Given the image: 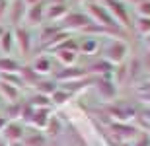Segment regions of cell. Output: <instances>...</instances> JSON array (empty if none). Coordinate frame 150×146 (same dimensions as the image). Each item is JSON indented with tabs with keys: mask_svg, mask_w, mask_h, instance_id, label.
Listing matches in <instances>:
<instances>
[{
	"mask_svg": "<svg viewBox=\"0 0 150 146\" xmlns=\"http://www.w3.org/2000/svg\"><path fill=\"white\" fill-rule=\"evenodd\" d=\"M88 12H90V16L94 18V20H98L103 28L113 29V31H119V23H117V20L109 14V10H107L105 6L98 4V2H90Z\"/></svg>",
	"mask_w": 150,
	"mask_h": 146,
	"instance_id": "6da1fadb",
	"label": "cell"
},
{
	"mask_svg": "<svg viewBox=\"0 0 150 146\" xmlns=\"http://www.w3.org/2000/svg\"><path fill=\"white\" fill-rule=\"evenodd\" d=\"M125 56H127V45H125L123 41H111V43L105 47V51H103V59H105L107 62H111V64L123 62Z\"/></svg>",
	"mask_w": 150,
	"mask_h": 146,
	"instance_id": "7a4b0ae2",
	"label": "cell"
},
{
	"mask_svg": "<svg viewBox=\"0 0 150 146\" xmlns=\"http://www.w3.org/2000/svg\"><path fill=\"white\" fill-rule=\"evenodd\" d=\"M92 23V18L88 14H82V12H70L64 16L62 20V28H68V29H84L88 28Z\"/></svg>",
	"mask_w": 150,
	"mask_h": 146,
	"instance_id": "3957f363",
	"label": "cell"
},
{
	"mask_svg": "<svg viewBox=\"0 0 150 146\" xmlns=\"http://www.w3.org/2000/svg\"><path fill=\"white\" fill-rule=\"evenodd\" d=\"M105 6H107V10H109V14L115 18L117 22H121L125 28L131 25V18H129V12H127L123 2H119V0H105Z\"/></svg>",
	"mask_w": 150,
	"mask_h": 146,
	"instance_id": "277c9868",
	"label": "cell"
},
{
	"mask_svg": "<svg viewBox=\"0 0 150 146\" xmlns=\"http://www.w3.org/2000/svg\"><path fill=\"white\" fill-rule=\"evenodd\" d=\"M84 76H88V70H86V68H76V66H67V68H62V70H59V72L55 74V78L61 80V82L80 80V78H84Z\"/></svg>",
	"mask_w": 150,
	"mask_h": 146,
	"instance_id": "5b68a950",
	"label": "cell"
},
{
	"mask_svg": "<svg viewBox=\"0 0 150 146\" xmlns=\"http://www.w3.org/2000/svg\"><path fill=\"white\" fill-rule=\"evenodd\" d=\"M96 88H98V92H100V96L103 99H113L115 94H117V86H115V82L109 80V76L98 78L96 80Z\"/></svg>",
	"mask_w": 150,
	"mask_h": 146,
	"instance_id": "8992f818",
	"label": "cell"
},
{
	"mask_svg": "<svg viewBox=\"0 0 150 146\" xmlns=\"http://www.w3.org/2000/svg\"><path fill=\"white\" fill-rule=\"evenodd\" d=\"M109 129L113 130L111 135L117 136L119 140H121V138H133V136L139 135V129L133 127V125H127V123H111Z\"/></svg>",
	"mask_w": 150,
	"mask_h": 146,
	"instance_id": "52a82bcc",
	"label": "cell"
},
{
	"mask_svg": "<svg viewBox=\"0 0 150 146\" xmlns=\"http://www.w3.org/2000/svg\"><path fill=\"white\" fill-rule=\"evenodd\" d=\"M107 113L111 117H115L119 123H125V121H129L134 115V109L129 105H109L107 107Z\"/></svg>",
	"mask_w": 150,
	"mask_h": 146,
	"instance_id": "ba28073f",
	"label": "cell"
},
{
	"mask_svg": "<svg viewBox=\"0 0 150 146\" xmlns=\"http://www.w3.org/2000/svg\"><path fill=\"white\" fill-rule=\"evenodd\" d=\"M2 133H4V138L10 140V142H20L23 138V135H25L23 133V127L20 123H8Z\"/></svg>",
	"mask_w": 150,
	"mask_h": 146,
	"instance_id": "9c48e42d",
	"label": "cell"
},
{
	"mask_svg": "<svg viewBox=\"0 0 150 146\" xmlns=\"http://www.w3.org/2000/svg\"><path fill=\"white\" fill-rule=\"evenodd\" d=\"M25 16H28V22L31 25H37L45 20V4L43 2H39V4H33L31 8H28L25 12Z\"/></svg>",
	"mask_w": 150,
	"mask_h": 146,
	"instance_id": "30bf717a",
	"label": "cell"
},
{
	"mask_svg": "<svg viewBox=\"0 0 150 146\" xmlns=\"http://www.w3.org/2000/svg\"><path fill=\"white\" fill-rule=\"evenodd\" d=\"M16 41H18V45H20L23 55H28L29 51H31V35H29L28 29L18 28L16 29Z\"/></svg>",
	"mask_w": 150,
	"mask_h": 146,
	"instance_id": "8fae6325",
	"label": "cell"
},
{
	"mask_svg": "<svg viewBox=\"0 0 150 146\" xmlns=\"http://www.w3.org/2000/svg\"><path fill=\"white\" fill-rule=\"evenodd\" d=\"M90 84H96V80L94 78H80V80H70V82H62L61 86V90H67V92H76V90H82V88H86V86Z\"/></svg>",
	"mask_w": 150,
	"mask_h": 146,
	"instance_id": "7c38bea8",
	"label": "cell"
},
{
	"mask_svg": "<svg viewBox=\"0 0 150 146\" xmlns=\"http://www.w3.org/2000/svg\"><path fill=\"white\" fill-rule=\"evenodd\" d=\"M67 14H68L67 4H51L45 10V18L47 20H59V18H64Z\"/></svg>",
	"mask_w": 150,
	"mask_h": 146,
	"instance_id": "4fadbf2b",
	"label": "cell"
},
{
	"mask_svg": "<svg viewBox=\"0 0 150 146\" xmlns=\"http://www.w3.org/2000/svg\"><path fill=\"white\" fill-rule=\"evenodd\" d=\"M35 88H37V94H43V96H53L57 90H59V86H57L55 80H39L37 84H35Z\"/></svg>",
	"mask_w": 150,
	"mask_h": 146,
	"instance_id": "5bb4252c",
	"label": "cell"
},
{
	"mask_svg": "<svg viewBox=\"0 0 150 146\" xmlns=\"http://www.w3.org/2000/svg\"><path fill=\"white\" fill-rule=\"evenodd\" d=\"M20 62L10 59V56H2L0 59V72L4 74H14V72H20Z\"/></svg>",
	"mask_w": 150,
	"mask_h": 146,
	"instance_id": "9a60e30c",
	"label": "cell"
},
{
	"mask_svg": "<svg viewBox=\"0 0 150 146\" xmlns=\"http://www.w3.org/2000/svg\"><path fill=\"white\" fill-rule=\"evenodd\" d=\"M23 146H47V136L43 133L23 135Z\"/></svg>",
	"mask_w": 150,
	"mask_h": 146,
	"instance_id": "2e32d148",
	"label": "cell"
},
{
	"mask_svg": "<svg viewBox=\"0 0 150 146\" xmlns=\"http://www.w3.org/2000/svg\"><path fill=\"white\" fill-rule=\"evenodd\" d=\"M31 123H33L37 129H45L47 123H49V111H47V109H35L33 117H31Z\"/></svg>",
	"mask_w": 150,
	"mask_h": 146,
	"instance_id": "e0dca14e",
	"label": "cell"
},
{
	"mask_svg": "<svg viewBox=\"0 0 150 146\" xmlns=\"http://www.w3.org/2000/svg\"><path fill=\"white\" fill-rule=\"evenodd\" d=\"M47 136H51V138H55V136H59L62 133V123H61V119L59 117H49V123H47Z\"/></svg>",
	"mask_w": 150,
	"mask_h": 146,
	"instance_id": "ac0fdd59",
	"label": "cell"
},
{
	"mask_svg": "<svg viewBox=\"0 0 150 146\" xmlns=\"http://www.w3.org/2000/svg\"><path fill=\"white\" fill-rule=\"evenodd\" d=\"M57 56H59V61H62L64 64H74L76 62V59H78V55H76V51H70V49H59L57 51Z\"/></svg>",
	"mask_w": 150,
	"mask_h": 146,
	"instance_id": "d6986e66",
	"label": "cell"
},
{
	"mask_svg": "<svg viewBox=\"0 0 150 146\" xmlns=\"http://www.w3.org/2000/svg\"><path fill=\"white\" fill-rule=\"evenodd\" d=\"M20 74H22V80L25 84H37L39 82V74L29 66H22L20 68Z\"/></svg>",
	"mask_w": 150,
	"mask_h": 146,
	"instance_id": "ffe728a7",
	"label": "cell"
},
{
	"mask_svg": "<svg viewBox=\"0 0 150 146\" xmlns=\"http://www.w3.org/2000/svg\"><path fill=\"white\" fill-rule=\"evenodd\" d=\"M113 70V64L111 62H107L105 59L100 62H96V64H92V66L88 68V72H101L103 76H109V72Z\"/></svg>",
	"mask_w": 150,
	"mask_h": 146,
	"instance_id": "44dd1931",
	"label": "cell"
},
{
	"mask_svg": "<svg viewBox=\"0 0 150 146\" xmlns=\"http://www.w3.org/2000/svg\"><path fill=\"white\" fill-rule=\"evenodd\" d=\"M0 92H2V96H4L8 101L16 103V99H18V88L6 84V82H0Z\"/></svg>",
	"mask_w": 150,
	"mask_h": 146,
	"instance_id": "7402d4cb",
	"label": "cell"
},
{
	"mask_svg": "<svg viewBox=\"0 0 150 146\" xmlns=\"http://www.w3.org/2000/svg\"><path fill=\"white\" fill-rule=\"evenodd\" d=\"M31 107H37V109H47V107L51 105V99L47 96H43V94H35L31 99L28 101Z\"/></svg>",
	"mask_w": 150,
	"mask_h": 146,
	"instance_id": "603a6c76",
	"label": "cell"
},
{
	"mask_svg": "<svg viewBox=\"0 0 150 146\" xmlns=\"http://www.w3.org/2000/svg\"><path fill=\"white\" fill-rule=\"evenodd\" d=\"M12 45H14V33L12 31H2V35H0V49L4 53H10Z\"/></svg>",
	"mask_w": 150,
	"mask_h": 146,
	"instance_id": "cb8c5ba5",
	"label": "cell"
},
{
	"mask_svg": "<svg viewBox=\"0 0 150 146\" xmlns=\"http://www.w3.org/2000/svg\"><path fill=\"white\" fill-rule=\"evenodd\" d=\"M33 70L37 74H47L51 70V61L47 59V56H39L37 61L33 62Z\"/></svg>",
	"mask_w": 150,
	"mask_h": 146,
	"instance_id": "d4e9b609",
	"label": "cell"
},
{
	"mask_svg": "<svg viewBox=\"0 0 150 146\" xmlns=\"http://www.w3.org/2000/svg\"><path fill=\"white\" fill-rule=\"evenodd\" d=\"M70 96H72L70 92H67V90H61V88H59V90H57L55 94L51 96V103H57V105H62V103H67V101L70 99Z\"/></svg>",
	"mask_w": 150,
	"mask_h": 146,
	"instance_id": "484cf974",
	"label": "cell"
},
{
	"mask_svg": "<svg viewBox=\"0 0 150 146\" xmlns=\"http://www.w3.org/2000/svg\"><path fill=\"white\" fill-rule=\"evenodd\" d=\"M23 14H25V2H23V0H16V2H14V12H12V22L18 23L22 20Z\"/></svg>",
	"mask_w": 150,
	"mask_h": 146,
	"instance_id": "4316f807",
	"label": "cell"
},
{
	"mask_svg": "<svg viewBox=\"0 0 150 146\" xmlns=\"http://www.w3.org/2000/svg\"><path fill=\"white\" fill-rule=\"evenodd\" d=\"M2 82L14 86V88H18V86H25V82L22 80V76H16V74H2Z\"/></svg>",
	"mask_w": 150,
	"mask_h": 146,
	"instance_id": "83f0119b",
	"label": "cell"
},
{
	"mask_svg": "<svg viewBox=\"0 0 150 146\" xmlns=\"http://www.w3.org/2000/svg\"><path fill=\"white\" fill-rule=\"evenodd\" d=\"M137 29H139L142 35H150V18L140 16L139 20H137Z\"/></svg>",
	"mask_w": 150,
	"mask_h": 146,
	"instance_id": "f1b7e54d",
	"label": "cell"
},
{
	"mask_svg": "<svg viewBox=\"0 0 150 146\" xmlns=\"http://www.w3.org/2000/svg\"><path fill=\"white\" fill-rule=\"evenodd\" d=\"M33 111H35V107H31L29 103H23V105H22V113H20V117H22L23 121H31V117H33Z\"/></svg>",
	"mask_w": 150,
	"mask_h": 146,
	"instance_id": "f546056e",
	"label": "cell"
},
{
	"mask_svg": "<svg viewBox=\"0 0 150 146\" xmlns=\"http://www.w3.org/2000/svg\"><path fill=\"white\" fill-rule=\"evenodd\" d=\"M133 146H150V135L148 133H140L137 135V142H134Z\"/></svg>",
	"mask_w": 150,
	"mask_h": 146,
	"instance_id": "4dcf8cb0",
	"label": "cell"
},
{
	"mask_svg": "<svg viewBox=\"0 0 150 146\" xmlns=\"http://www.w3.org/2000/svg\"><path fill=\"white\" fill-rule=\"evenodd\" d=\"M96 49H98V41L96 39H84V43H82L84 53H94Z\"/></svg>",
	"mask_w": 150,
	"mask_h": 146,
	"instance_id": "1f68e13d",
	"label": "cell"
},
{
	"mask_svg": "<svg viewBox=\"0 0 150 146\" xmlns=\"http://www.w3.org/2000/svg\"><path fill=\"white\" fill-rule=\"evenodd\" d=\"M139 66H140V61H139V59H134V61H133V64L129 66V78H131V80H134L137 76H139V72H140V70H139Z\"/></svg>",
	"mask_w": 150,
	"mask_h": 146,
	"instance_id": "d6a6232c",
	"label": "cell"
},
{
	"mask_svg": "<svg viewBox=\"0 0 150 146\" xmlns=\"http://www.w3.org/2000/svg\"><path fill=\"white\" fill-rule=\"evenodd\" d=\"M70 136H72V142L74 146H86V142H84V138L80 136V133H78L74 127H70Z\"/></svg>",
	"mask_w": 150,
	"mask_h": 146,
	"instance_id": "836d02e7",
	"label": "cell"
},
{
	"mask_svg": "<svg viewBox=\"0 0 150 146\" xmlns=\"http://www.w3.org/2000/svg\"><path fill=\"white\" fill-rule=\"evenodd\" d=\"M139 14L142 18H150V0H144L139 4Z\"/></svg>",
	"mask_w": 150,
	"mask_h": 146,
	"instance_id": "e575fe53",
	"label": "cell"
},
{
	"mask_svg": "<svg viewBox=\"0 0 150 146\" xmlns=\"http://www.w3.org/2000/svg\"><path fill=\"white\" fill-rule=\"evenodd\" d=\"M20 113H22V105H10L8 117H14V115H20Z\"/></svg>",
	"mask_w": 150,
	"mask_h": 146,
	"instance_id": "d590c367",
	"label": "cell"
},
{
	"mask_svg": "<svg viewBox=\"0 0 150 146\" xmlns=\"http://www.w3.org/2000/svg\"><path fill=\"white\" fill-rule=\"evenodd\" d=\"M139 92L140 94H150V80H146L142 86H139Z\"/></svg>",
	"mask_w": 150,
	"mask_h": 146,
	"instance_id": "8d00e7d4",
	"label": "cell"
},
{
	"mask_svg": "<svg viewBox=\"0 0 150 146\" xmlns=\"http://www.w3.org/2000/svg\"><path fill=\"white\" fill-rule=\"evenodd\" d=\"M142 115H144V119H146V121H150V105L142 109Z\"/></svg>",
	"mask_w": 150,
	"mask_h": 146,
	"instance_id": "74e56055",
	"label": "cell"
},
{
	"mask_svg": "<svg viewBox=\"0 0 150 146\" xmlns=\"http://www.w3.org/2000/svg\"><path fill=\"white\" fill-rule=\"evenodd\" d=\"M6 125H8V117H0V130H4Z\"/></svg>",
	"mask_w": 150,
	"mask_h": 146,
	"instance_id": "f35d334b",
	"label": "cell"
},
{
	"mask_svg": "<svg viewBox=\"0 0 150 146\" xmlns=\"http://www.w3.org/2000/svg\"><path fill=\"white\" fill-rule=\"evenodd\" d=\"M23 2H25V6H33V4H39V2H43V0H23Z\"/></svg>",
	"mask_w": 150,
	"mask_h": 146,
	"instance_id": "ab89813d",
	"label": "cell"
},
{
	"mask_svg": "<svg viewBox=\"0 0 150 146\" xmlns=\"http://www.w3.org/2000/svg\"><path fill=\"white\" fill-rule=\"evenodd\" d=\"M140 99H144V101H150V94H140Z\"/></svg>",
	"mask_w": 150,
	"mask_h": 146,
	"instance_id": "60d3db41",
	"label": "cell"
},
{
	"mask_svg": "<svg viewBox=\"0 0 150 146\" xmlns=\"http://www.w3.org/2000/svg\"><path fill=\"white\" fill-rule=\"evenodd\" d=\"M4 8H6V0H0V14L4 12Z\"/></svg>",
	"mask_w": 150,
	"mask_h": 146,
	"instance_id": "b9f144b4",
	"label": "cell"
},
{
	"mask_svg": "<svg viewBox=\"0 0 150 146\" xmlns=\"http://www.w3.org/2000/svg\"><path fill=\"white\" fill-rule=\"evenodd\" d=\"M10 146H23V142H10Z\"/></svg>",
	"mask_w": 150,
	"mask_h": 146,
	"instance_id": "7bdbcfd3",
	"label": "cell"
},
{
	"mask_svg": "<svg viewBox=\"0 0 150 146\" xmlns=\"http://www.w3.org/2000/svg\"><path fill=\"white\" fill-rule=\"evenodd\" d=\"M53 4H64V0H53Z\"/></svg>",
	"mask_w": 150,
	"mask_h": 146,
	"instance_id": "ee69618b",
	"label": "cell"
},
{
	"mask_svg": "<svg viewBox=\"0 0 150 146\" xmlns=\"http://www.w3.org/2000/svg\"><path fill=\"white\" fill-rule=\"evenodd\" d=\"M131 2H134V4H140V2H144V0H131Z\"/></svg>",
	"mask_w": 150,
	"mask_h": 146,
	"instance_id": "f6af8a7d",
	"label": "cell"
},
{
	"mask_svg": "<svg viewBox=\"0 0 150 146\" xmlns=\"http://www.w3.org/2000/svg\"><path fill=\"white\" fill-rule=\"evenodd\" d=\"M146 80H150V70H148V72H146Z\"/></svg>",
	"mask_w": 150,
	"mask_h": 146,
	"instance_id": "bcb514c9",
	"label": "cell"
},
{
	"mask_svg": "<svg viewBox=\"0 0 150 146\" xmlns=\"http://www.w3.org/2000/svg\"><path fill=\"white\" fill-rule=\"evenodd\" d=\"M146 43H148V47H150V35H148V39H146Z\"/></svg>",
	"mask_w": 150,
	"mask_h": 146,
	"instance_id": "7dc6e473",
	"label": "cell"
},
{
	"mask_svg": "<svg viewBox=\"0 0 150 146\" xmlns=\"http://www.w3.org/2000/svg\"><path fill=\"white\" fill-rule=\"evenodd\" d=\"M0 146H6V144H4V142H2V140H0Z\"/></svg>",
	"mask_w": 150,
	"mask_h": 146,
	"instance_id": "c3c4849f",
	"label": "cell"
},
{
	"mask_svg": "<svg viewBox=\"0 0 150 146\" xmlns=\"http://www.w3.org/2000/svg\"><path fill=\"white\" fill-rule=\"evenodd\" d=\"M2 31H4V29H2V28H0V35H2Z\"/></svg>",
	"mask_w": 150,
	"mask_h": 146,
	"instance_id": "681fc988",
	"label": "cell"
},
{
	"mask_svg": "<svg viewBox=\"0 0 150 146\" xmlns=\"http://www.w3.org/2000/svg\"><path fill=\"white\" fill-rule=\"evenodd\" d=\"M148 135H150V133H148Z\"/></svg>",
	"mask_w": 150,
	"mask_h": 146,
	"instance_id": "f907efd6",
	"label": "cell"
}]
</instances>
